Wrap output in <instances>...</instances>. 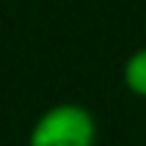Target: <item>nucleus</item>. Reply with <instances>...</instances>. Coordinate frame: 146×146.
<instances>
[{"mask_svg":"<svg viewBox=\"0 0 146 146\" xmlns=\"http://www.w3.org/2000/svg\"><path fill=\"white\" fill-rule=\"evenodd\" d=\"M97 132V119L86 105L58 102L33 121L28 146H94Z\"/></svg>","mask_w":146,"mask_h":146,"instance_id":"1","label":"nucleus"},{"mask_svg":"<svg viewBox=\"0 0 146 146\" xmlns=\"http://www.w3.org/2000/svg\"><path fill=\"white\" fill-rule=\"evenodd\" d=\"M121 83L132 97L146 99V47L132 50L121 66Z\"/></svg>","mask_w":146,"mask_h":146,"instance_id":"2","label":"nucleus"}]
</instances>
